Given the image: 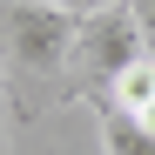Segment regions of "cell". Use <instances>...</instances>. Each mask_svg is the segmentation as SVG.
I'll list each match as a JSON object with an SVG mask.
<instances>
[{"instance_id": "obj_6", "label": "cell", "mask_w": 155, "mask_h": 155, "mask_svg": "<svg viewBox=\"0 0 155 155\" xmlns=\"http://www.w3.org/2000/svg\"><path fill=\"white\" fill-rule=\"evenodd\" d=\"M54 7H68V14H94V7H115V0H54Z\"/></svg>"}, {"instance_id": "obj_4", "label": "cell", "mask_w": 155, "mask_h": 155, "mask_svg": "<svg viewBox=\"0 0 155 155\" xmlns=\"http://www.w3.org/2000/svg\"><path fill=\"white\" fill-rule=\"evenodd\" d=\"M101 155H155V135L135 115H101Z\"/></svg>"}, {"instance_id": "obj_1", "label": "cell", "mask_w": 155, "mask_h": 155, "mask_svg": "<svg viewBox=\"0 0 155 155\" xmlns=\"http://www.w3.org/2000/svg\"><path fill=\"white\" fill-rule=\"evenodd\" d=\"M74 27L81 14L54 7V0H0V68H7V101L20 121H34L47 88L68 74Z\"/></svg>"}, {"instance_id": "obj_2", "label": "cell", "mask_w": 155, "mask_h": 155, "mask_svg": "<svg viewBox=\"0 0 155 155\" xmlns=\"http://www.w3.org/2000/svg\"><path fill=\"white\" fill-rule=\"evenodd\" d=\"M135 61H148V47H142V27H135V7L128 0H115V7H94L81 14V27H74V54H68V94H108L115 81Z\"/></svg>"}, {"instance_id": "obj_3", "label": "cell", "mask_w": 155, "mask_h": 155, "mask_svg": "<svg viewBox=\"0 0 155 155\" xmlns=\"http://www.w3.org/2000/svg\"><path fill=\"white\" fill-rule=\"evenodd\" d=\"M148 101H155V61H135L108 94H94V108H101V115H142Z\"/></svg>"}, {"instance_id": "obj_7", "label": "cell", "mask_w": 155, "mask_h": 155, "mask_svg": "<svg viewBox=\"0 0 155 155\" xmlns=\"http://www.w3.org/2000/svg\"><path fill=\"white\" fill-rule=\"evenodd\" d=\"M0 101H7V68H0Z\"/></svg>"}, {"instance_id": "obj_5", "label": "cell", "mask_w": 155, "mask_h": 155, "mask_svg": "<svg viewBox=\"0 0 155 155\" xmlns=\"http://www.w3.org/2000/svg\"><path fill=\"white\" fill-rule=\"evenodd\" d=\"M135 7V27H142V47H148V61H155V0H128Z\"/></svg>"}, {"instance_id": "obj_8", "label": "cell", "mask_w": 155, "mask_h": 155, "mask_svg": "<svg viewBox=\"0 0 155 155\" xmlns=\"http://www.w3.org/2000/svg\"><path fill=\"white\" fill-rule=\"evenodd\" d=\"M0 155H7V135H0Z\"/></svg>"}]
</instances>
